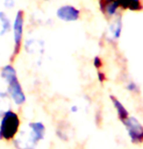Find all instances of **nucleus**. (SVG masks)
<instances>
[{"mask_svg": "<svg viewBox=\"0 0 143 149\" xmlns=\"http://www.w3.org/2000/svg\"><path fill=\"white\" fill-rule=\"evenodd\" d=\"M1 76L6 80L8 84V93L15 102L16 104H22L26 100V97L22 92L21 84L19 83L15 68L11 65H5L1 70Z\"/></svg>", "mask_w": 143, "mask_h": 149, "instance_id": "obj_1", "label": "nucleus"}, {"mask_svg": "<svg viewBox=\"0 0 143 149\" xmlns=\"http://www.w3.org/2000/svg\"><path fill=\"white\" fill-rule=\"evenodd\" d=\"M19 126L18 115L8 110L4 112L0 124V134L5 139H11L16 134Z\"/></svg>", "mask_w": 143, "mask_h": 149, "instance_id": "obj_2", "label": "nucleus"}, {"mask_svg": "<svg viewBox=\"0 0 143 149\" xmlns=\"http://www.w3.org/2000/svg\"><path fill=\"white\" fill-rule=\"evenodd\" d=\"M24 14L19 10L14 19L12 30H13V40H14V50L15 53H18L24 37Z\"/></svg>", "mask_w": 143, "mask_h": 149, "instance_id": "obj_3", "label": "nucleus"}, {"mask_svg": "<svg viewBox=\"0 0 143 149\" xmlns=\"http://www.w3.org/2000/svg\"><path fill=\"white\" fill-rule=\"evenodd\" d=\"M57 18L62 22H76L80 18V11L72 5H62L58 7L56 12Z\"/></svg>", "mask_w": 143, "mask_h": 149, "instance_id": "obj_4", "label": "nucleus"}, {"mask_svg": "<svg viewBox=\"0 0 143 149\" xmlns=\"http://www.w3.org/2000/svg\"><path fill=\"white\" fill-rule=\"evenodd\" d=\"M124 123L127 127L128 134H130L131 137L133 140H138L143 137V128L141 127V125L137 122V120H135L134 118H127L124 120Z\"/></svg>", "mask_w": 143, "mask_h": 149, "instance_id": "obj_5", "label": "nucleus"}, {"mask_svg": "<svg viewBox=\"0 0 143 149\" xmlns=\"http://www.w3.org/2000/svg\"><path fill=\"white\" fill-rule=\"evenodd\" d=\"M24 47H26V52L29 54H40L41 52H43V43L35 39L26 40Z\"/></svg>", "mask_w": 143, "mask_h": 149, "instance_id": "obj_6", "label": "nucleus"}, {"mask_svg": "<svg viewBox=\"0 0 143 149\" xmlns=\"http://www.w3.org/2000/svg\"><path fill=\"white\" fill-rule=\"evenodd\" d=\"M119 7H122L125 10L138 11L141 9L140 0H116Z\"/></svg>", "mask_w": 143, "mask_h": 149, "instance_id": "obj_7", "label": "nucleus"}, {"mask_svg": "<svg viewBox=\"0 0 143 149\" xmlns=\"http://www.w3.org/2000/svg\"><path fill=\"white\" fill-rule=\"evenodd\" d=\"M11 30V22L6 13L0 11V36L6 35Z\"/></svg>", "mask_w": 143, "mask_h": 149, "instance_id": "obj_8", "label": "nucleus"}, {"mask_svg": "<svg viewBox=\"0 0 143 149\" xmlns=\"http://www.w3.org/2000/svg\"><path fill=\"white\" fill-rule=\"evenodd\" d=\"M109 31H110V35L112 36L113 39H117L120 36V33L122 31V22L120 19H116L113 24L110 26V29H109Z\"/></svg>", "mask_w": 143, "mask_h": 149, "instance_id": "obj_9", "label": "nucleus"}, {"mask_svg": "<svg viewBox=\"0 0 143 149\" xmlns=\"http://www.w3.org/2000/svg\"><path fill=\"white\" fill-rule=\"evenodd\" d=\"M119 8L116 0H107L104 4V11L108 16H113Z\"/></svg>", "mask_w": 143, "mask_h": 149, "instance_id": "obj_10", "label": "nucleus"}, {"mask_svg": "<svg viewBox=\"0 0 143 149\" xmlns=\"http://www.w3.org/2000/svg\"><path fill=\"white\" fill-rule=\"evenodd\" d=\"M112 100H113V103L115 105V107H116L118 113H119L120 117H121V119L124 121L125 119H127L128 118V111L126 110V108L121 104V102H119L118 100H116V98H113L112 97Z\"/></svg>", "mask_w": 143, "mask_h": 149, "instance_id": "obj_11", "label": "nucleus"}, {"mask_svg": "<svg viewBox=\"0 0 143 149\" xmlns=\"http://www.w3.org/2000/svg\"><path fill=\"white\" fill-rule=\"evenodd\" d=\"M3 5L6 9H12L15 7L16 1L15 0H3Z\"/></svg>", "mask_w": 143, "mask_h": 149, "instance_id": "obj_12", "label": "nucleus"}, {"mask_svg": "<svg viewBox=\"0 0 143 149\" xmlns=\"http://www.w3.org/2000/svg\"><path fill=\"white\" fill-rule=\"evenodd\" d=\"M46 1H50V0H46Z\"/></svg>", "mask_w": 143, "mask_h": 149, "instance_id": "obj_13", "label": "nucleus"}]
</instances>
